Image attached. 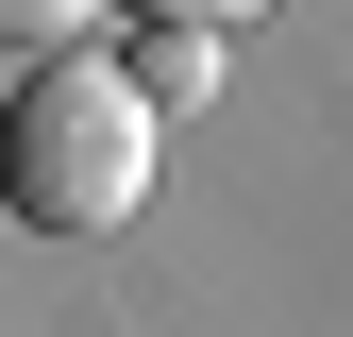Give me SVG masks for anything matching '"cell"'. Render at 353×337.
<instances>
[{
    "label": "cell",
    "instance_id": "2",
    "mask_svg": "<svg viewBox=\"0 0 353 337\" xmlns=\"http://www.w3.org/2000/svg\"><path fill=\"white\" fill-rule=\"evenodd\" d=\"M118 84H135L152 118H168V102H202V84H219V34H152V51L118 68Z\"/></svg>",
    "mask_w": 353,
    "mask_h": 337
},
{
    "label": "cell",
    "instance_id": "3",
    "mask_svg": "<svg viewBox=\"0 0 353 337\" xmlns=\"http://www.w3.org/2000/svg\"><path fill=\"white\" fill-rule=\"evenodd\" d=\"M101 0H0V51H84Z\"/></svg>",
    "mask_w": 353,
    "mask_h": 337
},
{
    "label": "cell",
    "instance_id": "4",
    "mask_svg": "<svg viewBox=\"0 0 353 337\" xmlns=\"http://www.w3.org/2000/svg\"><path fill=\"white\" fill-rule=\"evenodd\" d=\"M118 17H135V34H252L270 0H118Z\"/></svg>",
    "mask_w": 353,
    "mask_h": 337
},
{
    "label": "cell",
    "instance_id": "1",
    "mask_svg": "<svg viewBox=\"0 0 353 337\" xmlns=\"http://www.w3.org/2000/svg\"><path fill=\"white\" fill-rule=\"evenodd\" d=\"M0 202L34 236H118L152 202V102L118 84V51H34L0 102Z\"/></svg>",
    "mask_w": 353,
    "mask_h": 337
}]
</instances>
